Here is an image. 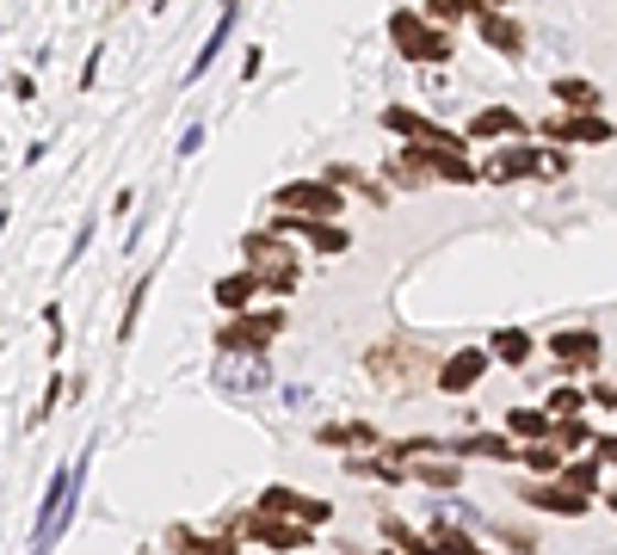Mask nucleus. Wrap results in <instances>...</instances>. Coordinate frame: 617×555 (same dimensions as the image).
<instances>
[{"label":"nucleus","mask_w":617,"mask_h":555,"mask_svg":"<svg viewBox=\"0 0 617 555\" xmlns=\"http://www.w3.org/2000/svg\"><path fill=\"white\" fill-rule=\"evenodd\" d=\"M241 253H247V278L260 284V291H296V278H303V260H296V241H278L272 229H260V235H247L241 241Z\"/></svg>","instance_id":"obj_1"},{"label":"nucleus","mask_w":617,"mask_h":555,"mask_svg":"<svg viewBox=\"0 0 617 555\" xmlns=\"http://www.w3.org/2000/svg\"><path fill=\"white\" fill-rule=\"evenodd\" d=\"M426 364H432V352L414 346V339H383V346L370 352V377H377L389 395H414V383H420V370Z\"/></svg>","instance_id":"obj_2"},{"label":"nucleus","mask_w":617,"mask_h":555,"mask_svg":"<svg viewBox=\"0 0 617 555\" xmlns=\"http://www.w3.org/2000/svg\"><path fill=\"white\" fill-rule=\"evenodd\" d=\"M272 204L278 216H296V222H334L346 210V192H334L327 179H296V185H278Z\"/></svg>","instance_id":"obj_3"},{"label":"nucleus","mask_w":617,"mask_h":555,"mask_svg":"<svg viewBox=\"0 0 617 555\" xmlns=\"http://www.w3.org/2000/svg\"><path fill=\"white\" fill-rule=\"evenodd\" d=\"M278 334H284V308H241V315H235L223 334H216V346H223L229 358H241V352L260 358Z\"/></svg>","instance_id":"obj_4"},{"label":"nucleus","mask_w":617,"mask_h":555,"mask_svg":"<svg viewBox=\"0 0 617 555\" xmlns=\"http://www.w3.org/2000/svg\"><path fill=\"white\" fill-rule=\"evenodd\" d=\"M389 37H396V50L408 62H445L451 56V31L426 25L420 13H396L389 19Z\"/></svg>","instance_id":"obj_5"},{"label":"nucleus","mask_w":617,"mask_h":555,"mask_svg":"<svg viewBox=\"0 0 617 555\" xmlns=\"http://www.w3.org/2000/svg\"><path fill=\"white\" fill-rule=\"evenodd\" d=\"M68 512H75V469H56V476H50V500H44V512H37V531H31V537H37V543H31V555L56 549Z\"/></svg>","instance_id":"obj_6"},{"label":"nucleus","mask_w":617,"mask_h":555,"mask_svg":"<svg viewBox=\"0 0 617 555\" xmlns=\"http://www.w3.org/2000/svg\"><path fill=\"white\" fill-rule=\"evenodd\" d=\"M241 537L266 543V549H308V524H291V519H266V512H247L241 519Z\"/></svg>","instance_id":"obj_7"},{"label":"nucleus","mask_w":617,"mask_h":555,"mask_svg":"<svg viewBox=\"0 0 617 555\" xmlns=\"http://www.w3.org/2000/svg\"><path fill=\"white\" fill-rule=\"evenodd\" d=\"M260 512L266 519H291V524H327V500H308L296 488H266Z\"/></svg>","instance_id":"obj_8"},{"label":"nucleus","mask_w":617,"mask_h":555,"mask_svg":"<svg viewBox=\"0 0 617 555\" xmlns=\"http://www.w3.org/2000/svg\"><path fill=\"white\" fill-rule=\"evenodd\" d=\"M383 123L396 130V137H414V149H457V154H463V142L451 137L445 123L420 118V111H396V106H389V111H383Z\"/></svg>","instance_id":"obj_9"},{"label":"nucleus","mask_w":617,"mask_h":555,"mask_svg":"<svg viewBox=\"0 0 617 555\" xmlns=\"http://www.w3.org/2000/svg\"><path fill=\"white\" fill-rule=\"evenodd\" d=\"M481 370H488V352H481V346H463V352H451L445 364H439V389H445V395H463V389L481 383Z\"/></svg>","instance_id":"obj_10"},{"label":"nucleus","mask_w":617,"mask_h":555,"mask_svg":"<svg viewBox=\"0 0 617 555\" xmlns=\"http://www.w3.org/2000/svg\"><path fill=\"white\" fill-rule=\"evenodd\" d=\"M543 137L555 142H611V123L599 111H574V118H550L543 123Z\"/></svg>","instance_id":"obj_11"},{"label":"nucleus","mask_w":617,"mask_h":555,"mask_svg":"<svg viewBox=\"0 0 617 555\" xmlns=\"http://www.w3.org/2000/svg\"><path fill=\"white\" fill-rule=\"evenodd\" d=\"M481 173L500 185V179H519V173H555V161H550V154H538V149H507V154H494Z\"/></svg>","instance_id":"obj_12"},{"label":"nucleus","mask_w":617,"mask_h":555,"mask_svg":"<svg viewBox=\"0 0 617 555\" xmlns=\"http://www.w3.org/2000/svg\"><path fill=\"white\" fill-rule=\"evenodd\" d=\"M550 352H555V364H569V370L599 364V334H586V327H569V334H555V339H550Z\"/></svg>","instance_id":"obj_13"},{"label":"nucleus","mask_w":617,"mask_h":555,"mask_svg":"<svg viewBox=\"0 0 617 555\" xmlns=\"http://www.w3.org/2000/svg\"><path fill=\"white\" fill-rule=\"evenodd\" d=\"M284 229H296V241L322 247V253H346V247H353V235L334 229V222H296V216H284Z\"/></svg>","instance_id":"obj_14"},{"label":"nucleus","mask_w":617,"mask_h":555,"mask_svg":"<svg viewBox=\"0 0 617 555\" xmlns=\"http://www.w3.org/2000/svg\"><path fill=\"white\" fill-rule=\"evenodd\" d=\"M476 19H481V37H488L500 56H519V50H524V31L512 25L507 13H476Z\"/></svg>","instance_id":"obj_15"},{"label":"nucleus","mask_w":617,"mask_h":555,"mask_svg":"<svg viewBox=\"0 0 617 555\" xmlns=\"http://www.w3.org/2000/svg\"><path fill=\"white\" fill-rule=\"evenodd\" d=\"M481 352L500 358V364H524V358H531V334H524V327H500L494 346H481Z\"/></svg>","instance_id":"obj_16"},{"label":"nucleus","mask_w":617,"mask_h":555,"mask_svg":"<svg viewBox=\"0 0 617 555\" xmlns=\"http://www.w3.org/2000/svg\"><path fill=\"white\" fill-rule=\"evenodd\" d=\"M524 500H531L538 512H562V519L586 512V500H581V493H569V488H524Z\"/></svg>","instance_id":"obj_17"},{"label":"nucleus","mask_w":617,"mask_h":555,"mask_svg":"<svg viewBox=\"0 0 617 555\" xmlns=\"http://www.w3.org/2000/svg\"><path fill=\"white\" fill-rule=\"evenodd\" d=\"M524 123L512 118L507 106H488V111H476V118H469V137H519Z\"/></svg>","instance_id":"obj_18"},{"label":"nucleus","mask_w":617,"mask_h":555,"mask_svg":"<svg viewBox=\"0 0 617 555\" xmlns=\"http://www.w3.org/2000/svg\"><path fill=\"white\" fill-rule=\"evenodd\" d=\"M315 438H322L327 450H365V445H377V432L358 426V420H353V426H322Z\"/></svg>","instance_id":"obj_19"},{"label":"nucleus","mask_w":617,"mask_h":555,"mask_svg":"<svg viewBox=\"0 0 617 555\" xmlns=\"http://www.w3.org/2000/svg\"><path fill=\"white\" fill-rule=\"evenodd\" d=\"M253 296H260V284H253L247 272H229L223 284H216V303H223V308H235V315H241V308L253 303Z\"/></svg>","instance_id":"obj_20"},{"label":"nucleus","mask_w":617,"mask_h":555,"mask_svg":"<svg viewBox=\"0 0 617 555\" xmlns=\"http://www.w3.org/2000/svg\"><path fill=\"white\" fill-rule=\"evenodd\" d=\"M173 549H185V555H241V543H235V537H192V531H173Z\"/></svg>","instance_id":"obj_21"},{"label":"nucleus","mask_w":617,"mask_h":555,"mask_svg":"<svg viewBox=\"0 0 617 555\" xmlns=\"http://www.w3.org/2000/svg\"><path fill=\"white\" fill-rule=\"evenodd\" d=\"M555 99H562V106H574V111H599V87H593V80H555Z\"/></svg>","instance_id":"obj_22"},{"label":"nucleus","mask_w":617,"mask_h":555,"mask_svg":"<svg viewBox=\"0 0 617 555\" xmlns=\"http://www.w3.org/2000/svg\"><path fill=\"white\" fill-rule=\"evenodd\" d=\"M550 426L555 420L543 414V407H512L507 414V432H524V438H550Z\"/></svg>","instance_id":"obj_23"},{"label":"nucleus","mask_w":617,"mask_h":555,"mask_svg":"<svg viewBox=\"0 0 617 555\" xmlns=\"http://www.w3.org/2000/svg\"><path fill=\"white\" fill-rule=\"evenodd\" d=\"M599 469H605L599 457H593V463H574V469H562V488L581 493V500H593V488H599Z\"/></svg>","instance_id":"obj_24"},{"label":"nucleus","mask_w":617,"mask_h":555,"mask_svg":"<svg viewBox=\"0 0 617 555\" xmlns=\"http://www.w3.org/2000/svg\"><path fill=\"white\" fill-rule=\"evenodd\" d=\"M432 555H481V549H469V537L451 524H432Z\"/></svg>","instance_id":"obj_25"},{"label":"nucleus","mask_w":617,"mask_h":555,"mask_svg":"<svg viewBox=\"0 0 617 555\" xmlns=\"http://www.w3.org/2000/svg\"><path fill=\"white\" fill-rule=\"evenodd\" d=\"M581 401H586V389H555V395L543 401V414H550V420H569Z\"/></svg>","instance_id":"obj_26"},{"label":"nucleus","mask_w":617,"mask_h":555,"mask_svg":"<svg viewBox=\"0 0 617 555\" xmlns=\"http://www.w3.org/2000/svg\"><path fill=\"white\" fill-rule=\"evenodd\" d=\"M223 383H241V389H260V364H247V370L223 364Z\"/></svg>","instance_id":"obj_27"},{"label":"nucleus","mask_w":617,"mask_h":555,"mask_svg":"<svg viewBox=\"0 0 617 555\" xmlns=\"http://www.w3.org/2000/svg\"><path fill=\"white\" fill-rule=\"evenodd\" d=\"M524 463H531V469H555V450L538 445V450H524Z\"/></svg>","instance_id":"obj_28"},{"label":"nucleus","mask_w":617,"mask_h":555,"mask_svg":"<svg viewBox=\"0 0 617 555\" xmlns=\"http://www.w3.org/2000/svg\"><path fill=\"white\" fill-rule=\"evenodd\" d=\"M389 555H396V549H389Z\"/></svg>","instance_id":"obj_29"}]
</instances>
